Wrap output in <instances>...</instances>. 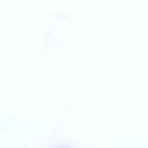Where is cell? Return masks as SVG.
I'll return each instance as SVG.
<instances>
[{"label": "cell", "instance_id": "cell-1", "mask_svg": "<svg viewBox=\"0 0 148 148\" xmlns=\"http://www.w3.org/2000/svg\"><path fill=\"white\" fill-rule=\"evenodd\" d=\"M53 148H71V147H68V146H60V147H53Z\"/></svg>", "mask_w": 148, "mask_h": 148}]
</instances>
